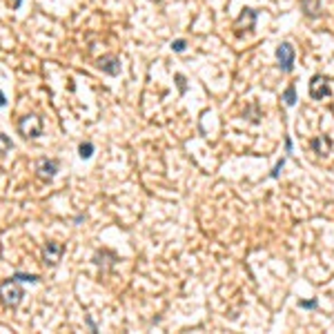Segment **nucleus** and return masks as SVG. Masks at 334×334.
Segmentation results:
<instances>
[{
	"instance_id": "obj_2",
	"label": "nucleus",
	"mask_w": 334,
	"mask_h": 334,
	"mask_svg": "<svg viewBox=\"0 0 334 334\" xmlns=\"http://www.w3.org/2000/svg\"><path fill=\"white\" fill-rule=\"evenodd\" d=\"M18 131L25 138H38L43 134V118L38 114H27L18 121Z\"/></svg>"
},
{
	"instance_id": "obj_17",
	"label": "nucleus",
	"mask_w": 334,
	"mask_h": 334,
	"mask_svg": "<svg viewBox=\"0 0 334 334\" xmlns=\"http://www.w3.org/2000/svg\"><path fill=\"white\" fill-rule=\"evenodd\" d=\"M176 80H179V89H180V94H183L185 89H187V87H185V78L180 76V74H176Z\"/></svg>"
},
{
	"instance_id": "obj_4",
	"label": "nucleus",
	"mask_w": 334,
	"mask_h": 334,
	"mask_svg": "<svg viewBox=\"0 0 334 334\" xmlns=\"http://www.w3.org/2000/svg\"><path fill=\"white\" fill-rule=\"evenodd\" d=\"M65 254V245L63 243H56V241H49L47 245L43 247V263L45 265H58V261L63 258Z\"/></svg>"
},
{
	"instance_id": "obj_19",
	"label": "nucleus",
	"mask_w": 334,
	"mask_h": 334,
	"mask_svg": "<svg viewBox=\"0 0 334 334\" xmlns=\"http://www.w3.org/2000/svg\"><path fill=\"white\" fill-rule=\"evenodd\" d=\"M285 152H287V154H290V152H292V138H290V136H287V138H285Z\"/></svg>"
},
{
	"instance_id": "obj_21",
	"label": "nucleus",
	"mask_w": 334,
	"mask_h": 334,
	"mask_svg": "<svg viewBox=\"0 0 334 334\" xmlns=\"http://www.w3.org/2000/svg\"><path fill=\"white\" fill-rule=\"evenodd\" d=\"M20 5H23V0H14V7H16V9H18Z\"/></svg>"
},
{
	"instance_id": "obj_6",
	"label": "nucleus",
	"mask_w": 334,
	"mask_h": 334,
	"mask_svg": "<svg viewBox=\"0 0 334 334\" xmlns=\"http://www.w3.org/2000/svg\"><path fill=\"white\" fill-rule=\"evenodd\" d=\"M60 163L56 158H40L38 165H36V176H38L40 180H51L53 176H56V172H58Z\"/></svg>"
},
{
	"instance_id": "obj_5",
	"label": "nucleus",
	"mask_w": 334,
	"mask_h": 334,
	"mask_svg": "<svg viewBox=\"0 0 334 334\" xmlns=\"http://www.w3.org/2000/svg\"><path fill=\"white\" fill-rule=\"evenodd\" d=\"M330 94H332V89H330L328 78L321 76V74L312 76V80H310V96L314 98V101H321V98H328Z\"/></svg>"
},
{
	"instance_id": "obj_9",
	"label": "nucleus",
	"mask_w": 334,
	"mask_h": 334,
	"mask_svg": "<svg viewBox=\"0 0 334 334\" xmlns=\"http://www.w3.org/2000/svg\"><path fill=\"white\" fill-rule=\"evenodd\" d=\"M312 147H314V152H316V154H321V156H328V154H330V147H332V143H330V138H328V136H316V138H314V143H312Z\"/></svg>"
},
{
	"instance_id": "obj_20",
	"label": "nucleus",
	"mask_w": 334,
	"mask_h": 334,
	"mask_svg": "<svg viewBox=\"0 0 334 334\" xmlns=\"http://www.w3.org/2000/svg\"><path fill=\"white\" fill-rule=\"evenodd\" d=\"M5 105H7V98H5V94L0 92V109H2V107H5Z\"/></svg>"
},
{
	"instance_id": "obj_11",
	"label": "nucleus",
	"mask_w": 334,
	"mask_h": 334,
	"mask_svg": "<svg viewBox=\"0 0 334 334\" xmlns=\"http://www.w3.org/2000/svg\"><path fill=\"white\" fill-rule=\"evenodd\" d=\"M92 154H94V143L85 141V143H80V145H78V156H80L82 160L92 158Z\"/></svg>"
},
{
	"instance_id": "obj_8",
	"label": "nucleus",
	"mask_w": 334,
	"mask_h": 334,
	"mask_svg": "<svg viewBox=\"0 0 334 334\" xmlns=\"http://www.w3.org/2000/svg\"><path fill=\"white\" fill-rule=\"evenodd\" d=\"M254 25H257V9L245 7L243 14L236 18V27L238 29H241V27H245V29H254Z\"/></svg>"
},
{
	"instance_id": "obj_13",
	"label": "nucleus",
	"mask_w": 334,
	"mask_h": 334,
	"mask_svg": "<svg viewBox=\"0 0 334 334\" xmlns=\"http://www.w3.org/2000/svg\"><path fill=\"white\" fill-rule=\"evenodd\" d=\"M14 279L16 281H23V283H38L40 281L38 274H23V272H16Z\"/></svg>"
},
{
	"instance_id": "obj_3",
	"label": "nucleus",
	"mask_w": 334,
	"mask_h": 334,
	"mask_svg": "<svg viewBox=\"0 0 334 334\" xmlns=\"http://www.w3.org/2000/svg\"><path fill=\"white\" fill-rule=\"evenodd\" d=\"M294 47H292L290 43H281L279 45V49H276V60H279V67H281V72L290 74L292 69H294Z\"/></svg>"
},
{
	"instance_id": "obj_16",
	"label": "nucleus",
	"mask_w": 334,
	"mask_h": 334,
	"mask_svg": "<svg viewBox=\"0 0 334 334\" xmlns=\"http://www.w3.org/2000/svg\"><path fill=\"white\" fill-rule=\"evenodd\" d=\"M185 47H187V43H185V40L183 38H180V40H174V43H172V49H174V51H185Z\"/></svg>"
},
{
	"instance_id": "obj_1",
	"label": "nucleus",
	"mask_w": 334,
	"mask_h": 334,
	"mask_svg": "<svg viewBox=\"0 0 334 334\" xmlns=\"http://www.w3.org/2000/svg\"><path fill=\"white\" fill-rule=\"evenodd\" d=\"M23 296H25V290L20 285V281H16L14 276L0 283V303L5 305V308H18Z\"/></svg>"
},
{
	"instance_id": "obj_14",
	"label": "nucleus",
	"mask_w": 334,
	"mask_h": 334,
	"mask_svg": "<svg viewBox=\"0 0 334 334\" xmlns=\"http://www.w3.org/2000/svg\"><path fill=\"white\" fill-rule=\"evenodd\" d=\"M14 147V143H11V138L9 136H5V134H0V154H7V152Z\"/></svg>"
},
{
	"instance_id": "obj_15",
	"label": "nucleus",
	"mask_w": 334,
	"mask_h": 334,
	"mask_svg": "<svg viewBox=\"0 0 334 334\" xmlns=\"http://www.w3.org/2000/svg\"><path fill=\"white\" fill-rule=\"evenodd\" d=\"M283 165H285V158H281L279 163H276V167L272 170V174H270V179H279V174H281V170H283Z\"/></svg>"
},
{
	"instance_id": "obj_18",
	"label": "nucleus",
	"mask_w": 334,
	"mask_h": 334,
	"mask_svg": "<svg viewBox=\"0 0 334 334\" xmlns=\"http://www.w3.org/2000/svg\"><path fill=\"white\" fill-rule=\"evenodd\" d=\"M301 308H316V301H301Z\"/></svg>"
},
{
	"instance_id": "obj_12",
	"label": "nucleus",
	"mask_w": 334,
	"mask_h": 334,
	"mask_svg": "<svg viewBox=\"0 0 334 334\" xmlns=\"http://www.w3.org/2000/svg\"><path fill=\"white\" fill-rule=\"evenodd\" d=\"M283 101H285L287 107H292L296 103V87H294V85H290V87L283 92Z\"/></svg>"
},
{
	"instance_id": "obj_10",
	"label": "nucleus",
	"mask_w": 334,
	"mask_h": 334,
	"mask_svg": "<svg viewBox=\"0 0 334 334\" xmlns=\"http://www.w3.org/2000/svg\"><path fill=\"white\" fill-rule=\"evenodd\" d=\"M301 7H303L305 16H310V18H314V16H319L321 2H319V0H301Z\"/></svg>"
},
{
	"instance_id": "obj_7",
	"label": "nucleus",
	"mask_w": 334,
	"mask_h": 334,
	"mask_svg": "<svg viewBox=\"0 0 334 334\" xmlns=\"http://www.w3.org/2000/svg\"><path fill=\"white\" fill-rule=\"evenodd\" d=\"M98 69L109 74V76H118L121 74V60L116 56H103V58H98Z\"/></svg>"
}]
</instances>
